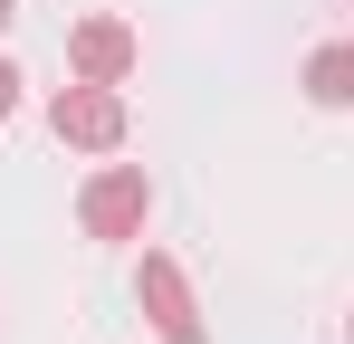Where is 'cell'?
<instances>
[{"mask_svg":"<svg viewBox=\"0 0 354 344\" xmlns=\"http://www.w3.org/2000/svg\"><path fill=\"white\" fill-rule=\"evenodd\" d=\"M345 344H354V335H345Z\"/></svg>","mask_w":354,"mask_h":344,"instance_id":"cell-8","label":"cell"},{"mask_svg":"<svg viewBox=\"0 0 354 344\" xmlns=\"http://www.w3.org/2000/svg\"><path fill=\"white\" fill-rule=\"evenodd\" d=\"M144 316H153V335L163 344H201V316H192V287H182V268L173 258H144Z\"/></svg>","mask_w":354,"mask_h":344,"instance_id":"cell-3","label":"cell"},{"mask_svg":"<svg viewBox=\"0 0 354 344\" xmlns=\"http://www.w3.org/2000/svg\"><path fill=\"white\" fill-rule=\"evenodd\" d=\"M144 211H153V191H144V163L96 172V182H86V201H77L86 239H134V229H144Z\"/></svg>","mask_w":354,"mask_h":344,"instance_id":"cell-1","label":"cell"},{"mask_svg":"<svg viewBox=\"0 0 354 344\" xmlns=\"http://www.w3.org/2000/svg\"><path fill=\"white\" fill-rule=\"evenodd\" d=\"M67 57H77L86 86H124V67H134V29H124V19H86V29L67 39Z\"/></svg>","mask_w":354,"mask_h":344,"instance_id":"cell-4","label":"cell"},{"mask_svg":"<svg viewBox=\"0 0 354 344\" xmlns=\"http://www.w3.org/2000/svg\"><path fill=\"white\" fill-rule=\"evenodd\" d=\"M0 19H10V0H0Z\"/></svg>","mask_w":354,"mask_h":344,"instance_id":"cell-7","label":"cell"},{"mask_svg":"<svg viewBox=\"0 0 354 344\" xmlns=\"http://www.w3.org/2000/svg\"><path fill=\"white\" fill-rule=\"evenodd\" d=\"M10 106H19V67H0V115H10Z\"/></svg>","mask_w":354,"mask_h":344,"instance_id":"cell-6","label":"cell"},{"mask_svg":"<svg viewBox=\"0 0 354 344\" xmlns=\"http://www.w3.org/2000/svg\"><path fill=\"white\" fill-rule=\"evenodd\" d=\"M306 96L316 106H354V48H316L306 57Z\"/></svg>","mask_w":354,"mask_h":344,"instance_id":"cell-5","label":"cell"},{"mask_svg":"<svg viewBox=\"0 0 354 344\" xmlns=\"http://www.w3.org/2000/svg\"><path fill=\"white\" fill-rule=\"evenodd\" d=\"M48 124H58V144L115 153V144H124V96H115V86H86V77H77L58 106H48Z\"/></svg>","mask_w":354,"mask_h":344,"instance_id":"cell-2","label":"cell"}]
</instances>
